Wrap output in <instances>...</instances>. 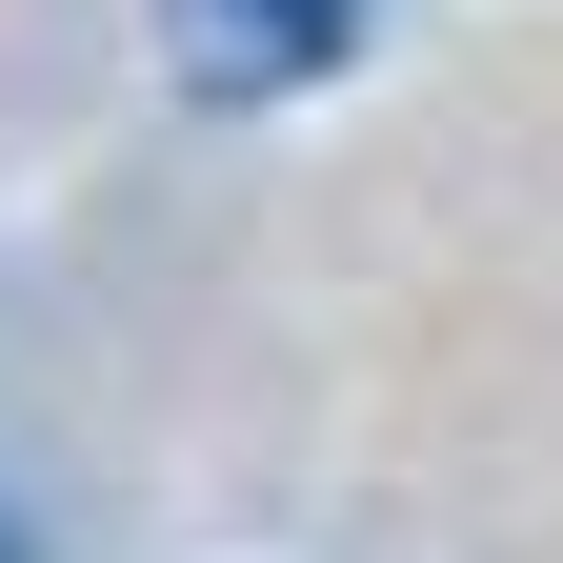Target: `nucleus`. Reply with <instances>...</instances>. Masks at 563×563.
I'll return each instance as SVG.
<instances>
[{"label": "nucleus", "mask_w": 563, "mask_h": 563, "mask_svg": "<svg viewBox=\"0 0 563 563\" xmlns=\"http://www.w3.org/2000/svg\"><path fill=\"white\" fill-rule=\"evenodd\" d=\"M363 21L383 0H162V60L201 101H302L322 60H363Z\"/></svg>", "instance_id": "f257e3e1"}, {"label": "nucleus", "mask_w": 563, "mask_h": 563, "mask_svg": "<svg viewBox=\"0 0 563 563\" xmlns=\"http://www.w3.org/2000/svg\"><path fill=\"white\" fill-rule=\"evenodd\" d=\"M0 563H21V543H0Z\"/></svg>", "instance_id": "f03ea898"}]
</instances>
